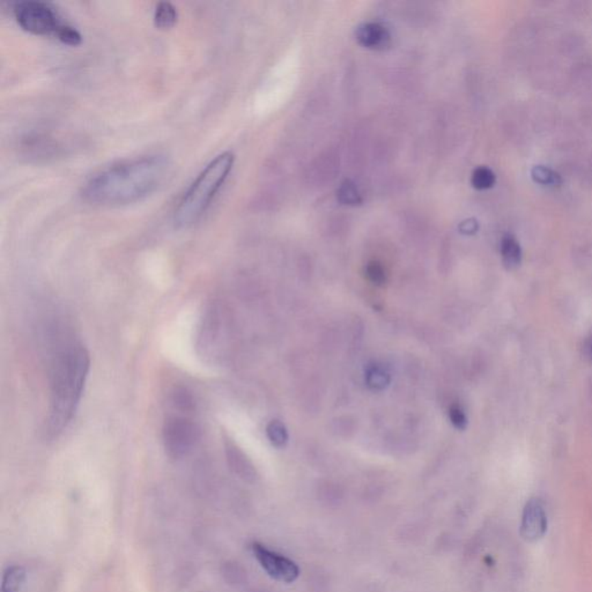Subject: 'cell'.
<instances>
[{"instance_id":"obj_6","label":"cell","mask_w":592,"mask_h":592,"mask_svg":"<svg viewBox=\"0 0 592 592\" xmlns=\"http://www.w3.org/2000/svg\"><path fill=\"white\" fill-rule=\"evenodd\" d=\"M549 527V519L543 502L536 497L527 501L522 514L519 534L527 543L543 539Z\"/></svg>"},{"instance_id":"obj_21","label":"cell","mask_w":592,"mask_h":592,"mask_svg":"<svg viewBox=\"0 0 592 592\" xmlns=\"http://www.w3.org/2000/svg\"><path fill=\"white\" fill-rule=\"evenodd\" d=\"M460 228L462 233L472 234V233H475L478 229V223L473 219L465 220V221L462 222Z\"/></svg>"},{"instance_id":"obj_9","label":"cell","mask_w":592,"mask_h":592,"mask_svg":"<svg viewBox=\"0 0 592 592\" xmlns=\"http://www.w3.org/2000/svg\"><path fill=\"white\" fill-rule=\"evenodd\" d=\"M226 453H227V460H228L231 469L240 475V478L245 479L250 481L255 478V470L250 464L247 457L244 456L242 451L238 450V448L235 447L233 444H227L226 445Z\"/></svg>"},{"instance_id":"obj_1","label":"cell","mask_w":592,"mask_h":592,"mask_svg":"<svg viewBox=\"0 0 592 592\" xmlns=\"http://www.w3.org/2000/svg\"><path fill=\"white\" fill-rule=\"evenodd\" d=\"M164 154H146L111 164L83 185V196L97 205H125L157 190L169 171Z\"/></svg>"},{"instance_id":"obj_11","label":"cell","mask_w":592,"mask_h":592,"mask_svg":"<svg viewBox=\"0 0 592 592\" xmlns=\"http://www.w3.org/2000/svg\"><path fill=\"white\" fill-rule=\"evenodd\" d=\"M179 18V13L173 4L161 1L157 4L154 11V22L157 27L168 29L175 25Z\"/></svg>"},{"instance_id":"obj_19","label":"cell","mask_w":592,"mask_h":592,"mask_svg":"<svg viewBox=\"0 0 592 592\" xmlns=\"http://www.w3.org/2000/svg\"><path fill=\"white\" fill-rule=\"evenodd\" d=\"M451 420L460 428H462L466 423L465 416H464V413H462L458 407H455V408L451 410Z\"/></svg>"},{"instance_id":"obj_7","label":"cell","mask_w":592,"mask_h":592,"mask_svg":"<svg viewBox=\"0 0 592 592\" xmlns=\"http://www.w3.org/2000/svg\"><path fill=\"white\" fill-rule=\"evenodd\" d=\"M253 551L260 566L275 580L290 583L299 576L297 566L282 555L272 552L259 544L253 545Z\"/></svg>"},{"instance_id":"obj_17","label":"cell","mask_w":592,"mask_h":592,"mask_svg":"<svg viewBox=\"0 0 592 592\" xmlns=\"http://www.w3.org/2000/svg\"><path fill=\"white\" fill-rule=\"evenodd\" d=\"M56 37L59 41H62L63 43L68 44V46H78V44L81 43V40H83L77 28H74L73 26L68 25V23H65L60 28V31H58V34Z\"/></svg>"},{"instance_id":"obj_20","label":"cell","mask_w":592,"mask_h":592,"mask_svg":"<svg viewBox=\"0 0 592 592\" xmlns=\"http://www.w3.org/2000/svg\"><path fill=\"white\" fill-rule=\"evenodd\" d=\"M268 435H270V438H271L272 441L273 442H281L282 441V430H281V427L277 423H272L271 427L268 428Z\"/></svg>"},{"instance_id":"obj_15","label":"cell","mask_w":592,"mask_h":592,"mask_svg":"<svg viewBox=\"0 0 592 592\" xmlns=\"http://www.w3.org/2000/svg\"><path fill=\"white\" fill-rule=\"evenodd\" d=\"M471 183L477 190H487L495 183V175L487 166H478L472 173Z\"/></svg>"},{"instance_id":"obj_2","label":"cell","mask_w":592,"mask_h":592,"mask_svg":"<svg viewBox=\"0 0 592 592\" xmlns=\"http://www.w3.org/2000/svg\"><path fill=\"white\" fill-rule=\"evenodd\" d=\"M90 359L83 345L68 346L60 352L51 373L48 433L57 436L66 428L77 410L90 371Z\"/></svg>"},{"instance_id":"obj_4","label":"cell","mask_w":592,"mask_h":592,"mask_svg":"<svg viewBox=\"0 0 592 592\" xmlns=\"http://www.w3.org/2000/svg\"><path fill=\"white\" fill-rule=\"evenodd\" d=\"M13 12L18 26L31 34L57 36L60 28L66 23L55 7L44 1H21L16 4Z\"/></svg>"},{"instance_id":"obj_3","label":"cell","mask_w":592,"mask_h":592,"mask_svg":"<svg viewBox=\"0 0 592 592\" xmlns=\"http://www.w3.org/2000/svg\"><path fill=\"white\" fill-rule=\"evenodd\" d=\"M234 162L235 155L227 151L216 155L206 164L176 206L174 222L177 227L186 228L201 220L228 179Z\"/></svg>"},{"instance_id":"obj_22","label":"cell","mask_w":592,"mask_h":592,"mask_svg":"<svg viewBox=\"0 0 592 592\" xmlns=\"http://www.w3.org/2000/svg\"></svg>"},{"instance_id":"obj_14","label":"cell","mask_w":592,"mask_h":592,"mask_svg":"<svg viewBox=\"0 0 592 592\" xmlns=\"http://www.w3.org/2000/svg\"><path fill=\"white\" fill-rule=\"evenodd\" d=\"M171 401H173L174 406L177 410L184 412V413L192 412L194 407H196V401H194L191 392L189 391L188 388H183V386H179V388L174 390Z\"/></svg>"},{"instance_id":"obj_13","label":"cell","mask_w":592,"mask_h":592,"mask_svg":"<svg viewBox=\"0 0 592 592\" xmlns=\"http://www.w3.org/2000/svg\"><path fill=\"white\" fill-rule=\"evenodd\" d=\"M338 201L344 205L356 206L362 203L360 192L351 179H345L338 189Z\"/></svg>"},{"instance_id":"obj_5","label":"cell","mask_w":592,"mask_h":592,"mask_svg":"<svg viewBox=\"0 0 592 592\" xmlns=\"http://www.w3.org/2000/svg\"><path fill=\"white\" fill-rule=\"evenodd\" d=\"M201 438V429L191 420L185 418H170L164 427V443L171 458L185 456Z\"/></svg>"},{"instance_id":"obj_18","label":"cell","mask_w":592,"mask_h":592,"mask_svg":"<svg viewBox=\"0 0 592 592\" xmlns=\"http://www.w3.org/2000/svg\"><path fill=\"white\" fill-rule=\"evenodd\" d=\"M368 275L371 278V280L381 282L384 279V271H383L382 266H379L377 263H371L368 266Z\"/></svg>"},{"instance_id":"obj_8","label":"cell","mask_w":592,"mask_h":592,"mask_svg":"<svg viewBox=\"0 0 592 592\" xmlns=\"http://www.w3.org/2000/svg\"><path fill=\"white\" fill-rule=\"evenodd\" d=\"M355 36L359 43L368 49L384 50L391 42L388 29L379 22H364L356 28Z\"/></svg>"},{"instance_id":"obj_10","label":"cell","mask_w":592,"mask_h":592,"mask_svg":"<svg viewBox=\"0 0 592 592\" xmlns=\"http://www.w3.org/2000/svg\"><path fill=\"white\" fill-rule=\"evenodd\" d=\"M501 255H502L503 264L509 270L519 266L522 262V249L512 235H506L501 242Z\"/></svg>"},{"instance_id":"obj_12","label":"cell","mask_w":592,"mask_h":592,"mask_svg":"<svg viewBox=\"0 0 592 592\" xmlns=\"http://www.w3.org/2000/svg\"><path fill=\"white\" fill-rule=\"evenodd\" d=\"M26 580V571L20 566L7 568L4 573L1 592H20Z\"/></svg>"},{"instance_id":"obj_16","label":"cell","mask_w":592,"mask_h":592,"mask_svg":"<svg viewBox=\"0 0 592 592\" xmlns=\"http://www.w3.org/2000/svg\"><path fill=\"white\" fill-rule=\"evenodd\" d=\"M532 179L536 181V182L539 183V184L543 185H559L561 183V179H560V176L558 174L554 173L552 169H549V168H546V166H534V169H532Z\"/></svg>"}]
</instances>
